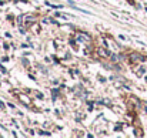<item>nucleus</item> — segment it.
Segmentation results:
<instances>
[{
  "mask_svg": "<svg viewBox=\"0 0 147 138\" xmlns=\"http://www.w3.org/2000/svg\"><path fill=\"white\" fill-rule=\"evenodd\" d=\"M99 54H100V56H104V57H106V56H109L110 53H109V50H107V49H100V50H99Z\"/></svg>",
  "mask_w": 147,
  "mask_h": 138,
  "instance_id": "f257e3e1",
  "label": "nucleus"
},
{
  "mask_svg": "<svg viewBox=\"0 0 147 138\" xmlns=\"http://www.w3.org/2000/svg\"><path fill=\"white\" fill-rule=\"evenodd\" d=\"M47 6H50V7H53V9H62L63 6L62 5H52V3H46Z\"/></svg>",
  "mask_w": 147,
  "mask_h": 138,
  "instance_id": "f03ea898",
  "label": "nucleus"
}]
</instances>
